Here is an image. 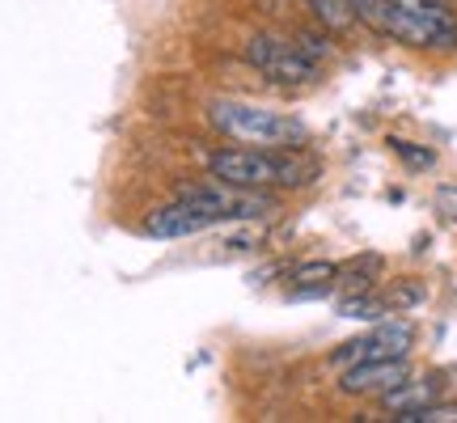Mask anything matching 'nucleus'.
Returning <instances> with one entry per match:
<instances>
[{
	"label": "nucleus",
	"mask_w": 457,
	"mask_h": 423,
	"mask_svg": "<svg viewBox=\"0 0 457 423\" xmlns=\"http://www.w3.org/2000/svg\"><path fill=\"white\" fill-rule=\"evenodd\" d=\"M208 174L254 191H296L322 174V162L305 148H220L208 157Z\"/></svg>",
	"instance_id": "f257e3e1"
},
{
	"label": "nucleus",
	"mask_w": 457,
	"mask_h": 423,
	"mask_svg": "<svg viewBox=\"0 0 457 423\" xmlns=\"http://www.w3.org/2000/svg\"><path fill=\"white\" fill-rule=\"evenodd\" d=\"M208 123H212L225 140L250 148H305L310 145V128L284 111H267L254 102H233L220 98L208 106Z\"/></svg>",
	"instance_id": "f03ea898"
},
{
	"label": "nucleus",
	"mask_w": 457,
	"mask_h": 423,
	"mask_svg": "<svg viewBox=\"0 0 457 423\" xmlns=\"http://www.w3.org/2000/svg\"><path fill=\"white\" fill-rule=\"evenodd\" d=\"M373 30L415 51H457V13L441 0H381Z\"/></svg>",
	"instance_id": "7ed1b4c3"
},
{
	"label": "nucleus",
	"mask_w": 457,
	"mask_h": 423,
	"mask_svg": "<svg viewBox=\"0 0 457 423\" xmlns=\"http://www.w3.org/2000/svg\"><path fill=\"white\" fill-rule=\"evenodd\" d=\"M179 199L195 203L199 212L212 216V225H254L279 212V199L271 191H254V187H233V182H199V187H182Z\"/></svg>",
	"instance_id": "20e7f679"
},
{
	"label": "nucleus",
	"mask_w": 457,
	"mask_h": 423,
	"mask_svg": "<svg viewBox=\"0 0 457 423\" xmlns=\"http://www.w3.org/2000/svg\"><path fill=\"white\" fill-rule=\"evenodd\" d=\"M245 60L259 68L262 77H271L279 85H310L322 72L318 60H310L293 38H279V34H254L245 43Z\"/></svg>",
	"instance_id": "39448f33"
},
{
	"label": "nucleus",
	"mask_w": 457,
	"mask_h": 423,
	"mask_svg": "<svg viewBox=\"0 0 457 423\" xmlns=\"http://www.w3.org/2000/svg\"><path fill=\"white\" fill-rule=\"evenodd\" d=\"M411 343H415V330H411V322H373V330L369 335H360V339H347L330 356V364L335 369H352V364H364V360H403L411 352Z\"/></svg>",
	"instance_id": "423d86ee"
},
{
	"label": "nucleus",
	"mask_w": 457,
	"mask_h": 423,
	"mask_svg": "<svg viewBox=\"0 0 457 423\" xmlns=\"http://www.w3.org/2000/svg\"><path fill=\"white\" fill-rule=\"evenodd\" d=\"M411 377L407 356L403 360H364V364H352L339 373V394L347 398H381L386 390L403 386Z\"/></svg>",
	"instance_id": "0eeeda50"
},
{
	"label": "nucleus",
	"mask_w": 457,
	"mask_h": 423,
	"mask_svg": "<svg viewBox=\"0 0 457 423\" xmlns=\"http://www.w3.org/2000/svg\"><path fill=\"white\" fill-rule=\"evenodd\" d=\"M208 228H216L212 216L199 212L195 203H187V199H174V203L145 216V237H153V242H179V237H195Z\"/></svg>",
	"instance_id": "6e6552de"
},
{
	"label": "nucleus",
	"mask_w": 457,
	"mask_h": 423,
	"mask_svg": "<svg viewBox=\"0 0 457 423\" xmlns=\"http://www.w3.org/2000/svg\"><path fill=\"white\" fill-rule=\"evenodd\" d=\"M436 398H441V381L436 377H407L403 386L386 390L377 402H381V411L390 419H398V415H411V411H420V407H432Z\"/></svg>",
	"instance_id": "1a4fd4ad"
},
{
	"label": "nucleus",
	"mask_w": 457,
	"mask_h": 423,
	"mask_svg": "<svg viewBox=\"0 0 457 423\" xmlns=\"http://www.w3.org/2000/svg\"><path fill=\"white\" fill-rule=\"evenodd\" d=\"M288 279H293V301H318V296H330L339 284V262H327V259H313V262H296L293 271H288Z\"/></svg>",
	"instance_id": "9d476101"
},
{
	"label": "nucleus",
	"mask_w": 457,
	"mask_h": 423,
	"mask_svg": "<svg viewBox=\"0 0 457 423\" xmlns=\"http://www.w3.org/2000/svg\"><path fill=\"white\" fill-rule=\"evenodd\" d=\"M381 254H356V259L339 262V284L343 293H364V288H377V276H381Z\"/></svg>",
	"instance_id": "9b49d317"
},
{
	"label": "nucleus",
	"mask_w": 457,
	"mask_h": 423,
	"mask_svg": "<svg viewBox=\"0 0 457 423\" xmlns=\"http://www.w3.org/2000/svg\"><path fill=\"white\" fill-rule=\"evenodd\" d=\"M386 313H390V305H386V296H377V288L339 296V318H352V322H381Z\"/></svg>",
	"instance_id": "f8f14e48"
},
{
	"label": "nucleus",
	"mask_w": 457,
	"mask_h": 423,
	"mask_svg": "<svg viewBox=\"0 0 457 423\" xmlns=\"http://www.w3.org/2000/svg\"><path fill=\"white\" fill-rule=\"evenodd\" d=\"M301 4H305V9L318 17V26H327L330 34H347L360 21L356 9H352L347 0H301Z\"/></svg>",
	"instance_id": "ddd939ff"
},
{
	"label": "nucleus",
	"mask_w": 457,
	"mask_h": 423,
	"mask_svg": "<svg viewBox=\"0 0 457 423\" xmlns=\"http://www.w3.org/2000/svg\"><path fill=\"white\" fill-rule=\"evenodd\" d=\"M293 43H296V47H301V51H305L310 60H318V64H327L330 55H335V43H330V34L296 30V34H293Z\"/></svg>",
	"instance_id": "4468645a"
},
{
	"label": "nucleus",
	"mask_w": 457,
	"mask_h": 423,
	"mask_svg": "<svg viewBox=\"0 0 457 423\" xmlns=\"http://www.w3.org/2000/svg\"><path fill=\"white\" fill-rule=\"evenodd\" d=\"M398 423H457V402H432L411 415H398Z\"/></svg>",
	"instance_id": "2eb2a0df"
},
{
	"label": "nucleus",
	"mask_w": 457,
	"mask_h": 423,
	"mask_svg": "<svg viewBox=\"0 0 457 423\" xmlns=\"http://www.w3.org/2000/svg\"><path fill=\"white\" fill-rule=\"evenodd\" d=\"M390 148L411 165V170H432V162H436V153H432V148H415L411 140H390Z\"/></svg>",
	"instance_id": "dca6fc26"
},
{
	"label": "nucleus",
	"mask_w": 457,
	"mask_h": 423,
	"mask_svg": "<svg viewBox=\"0 0 457 423\" xmlns=\"http://www.w3.org/2000/svg\"><path fill=\"white\" fill-rule=\"evenodd\" d=\"M420 301H424V288H420V284H398V288L386 293L390 313H403V310H411V305H420Z\"/></svg>",
	"instance_id": "f3484780"
},
{
	"label": "nucleus",
	"mask_w": 457,
	"mask_h": 423,
	"mask_svg": "<svg viewBox=\"0 0 457 423\" xmlns=\"http://www.w3.org/2000/svg\"><path fill=\"white\" fill-rule=\"evenodd\" d=\"M436 208L457 225V187H441V191H436Z\"/></svg>",
	"instance_id": "a211bd4d"
},
{
	"label": "nucleus",
	"mask_w": 457,
	"mask_h": 423,
	"mask_svg": "<svg viewBox=\"0 0 457 423\" xmlns=\"http://www.w3.org/2000/svg\"><path fill=\"white\" fill-rule=\"evenodd\" d=\"M441 4H445V9H453V13H457V0H441Z\"/></svg>",
	"instance_id": "6ab92c4d"
}]
</instances>
